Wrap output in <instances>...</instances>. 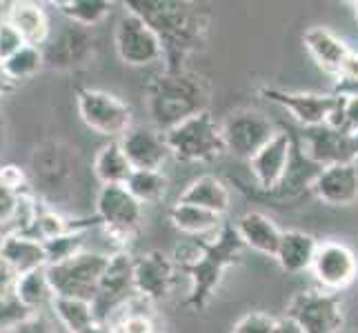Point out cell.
Listing matches in <instances>:
<instances>
[{
  "label": "cell",
  "mask_w": 358,
  "mask_h": 333,
  "mask_svg": "<svg viewBox=\"0 0 358 333\" xmlns=\"http://www.w3.org/2000/svg\"><path fill=\"white\" fill-rule=\"evenodd\" d=\"M76 105L85 125L109 140H120L134 127L129 105L109 91L80 89L76 96Z\"/></svg>",
  "instance_id": "ba28073f"
},
{
  "label": "cell",
  "mask_w": 358,
  "mask_h": 333,
  "mask_svg": "<svg viewBox=\"0 0 358 333\" xmlns=\"http://www.w3.org/2000/svg\"><path fill=\"white\" fill-rule=\"evenodd\" d=\"M285 320L301 333H341L345 325L341 295L323 289L299 291L287 304Z\"/></svg>",
  "instance_id": "52a82bcc"
},
{
  "label": "cell",
  "mask_w": 358,
  "mask_h": 333,
  "mask_svg": "<svg viewBox=\"0 0 358 333\" xmlns=\"http://www.w3.org/2000/svg\"><path fill=\"white\" fill-rule=\"evenodd\" d=\"M45 269L20 276L16 285V298L27 306L31 313H43L45 306H52V300H54V291L47 280Z\"/></svg>",
  "instance_id": "f546056e"
},
{
  "label": "cell",
  "mask_w": 358,
  "mask_h": 333,
  "mask_svg": "<svg viewBox=\"0 0 358 333\" xmlns=\"http://www.w3.org/2000/svg\"><path fill=\"white\" fill-rule=\"evenodd\" d=\"M310 191L327 207H352L358 200L356 163L320 169L310 184Z\"/></svg>",
  "instance_id": "ac0fdd59"
},
{
  "label": "cell",
  "mask_w": 358,
  "mask_h": 333,
  "mask_svg": "<svg viewBox=\"0 0 358 333\" xmlns=\"http://www.w3.org/2000/svg\"><path fill=\"white\" fill-rule=\"evenodd\" d=\"M292 160H294L292 133L285 129H278L274 138L250 160V171L258 184V189L265 193H274L289 174Z\"/></svg>",
  "instance_id": "5bb4252c"
},
{
  "label": "cell",
  "mask_w": 358,
  "mask_h": 333,
  "mask_svg": "<svg viewBox=\"0 0 358 333\" xmlns=\"http://www.w3.org/2000/svg\"><path fill=\"white\" fill-rule=\"evenodd\" d=\"M125 187L141 205H154L165 198L169 182L163 171H134Z\"/></svg>",
  "instance_id": "4dcf8cb0"
},
{
  "label": "cell",
  "mask_w": 358,
  "mask_h": 333,
  "mask_svg": "<svg viewBox=\"0 0 358 333\" xmlns=\"http://www.w3.org/2000/svg\"><path fill=\"white\" fill-rule=\"evenodd\" d=\"M80 333H118L116 331V327H112V325H107V323H96L94 325H90L87 329H83Z\"/></svg>",
  "instance_id": "ab89813d"
},
{
  "label": "cell",
  "mask_w": 358,
  "mask_h": 333,
  "mask_svg": "<svg viewBox=\"0 0 358 333\" xmlns=\"http://www.w3.org/2000/svg\"><path fill=\"white\" fill-rule=\"evenodd\" d=\"M92 34L87 27L67 22L65 31L58 34V38H52L49 45L43 49L45 63H52L58 67H73L85 63L92 56Z\"/></svg>",
  "instance_id": "44dd1931"
},
{
  "label": "cell",
  "mask_w": 358,
  "mask_h": 333,
  "mask_svg": "<svg viewBox=\"0 0 358 333\" xmlns=\"http://www.w3.org/2000/svg\"><path fill=\"white\" fill-rule=\"evenodd\" d=\"M134 171H163L171 158L165 135L154 127H131L118 140Z\"/></svg>",
  "instance_id": "e0dca14e"
},
{
  "label": "cell",
  "mask_w": 358,
  "mask_h": 333,
  "mask_svg": "<svg viewBox=\"0 0 358 333\" xmlns=\"http://www.w3.org/2000/svg\"><path fill=\"white\" fill-rule=\"evenodd\" d=\"M318 244L320 242L307 231H299V229L282 231V238H280L274 260L278 262V267L285 271V274H292V276L305 274V271L312 269Z\"/></svg>",
  "instance_id": "603a6c76"
},
{
  "label": "cell",
  "mask_w": 358,
  "mask_h": 333,
  "mask_svg": "<svg viewBox=\"0 0 358 333\" xmlns=\"http://www.w3.org/2000/svg\"><path fill=\"white\" fill-rule=\"evenodd\" d=\"M49 309L54 311V318L58 320V325L67 329L69 333H80L83 329H87L90 325L96 323L94 302H90V300L54 295Z\"/></svg>",
  "instance_id": "f1b7e54d"
},
{
  "label": "cell",
  "mask_w": 358,
  "mask_h": 333,
  "mask_svg": "<svg viewBox=\"0 0 358 333\" xmlns=\"http://www.w3.org/2000/svg\"><path fill=\"white\" fill-rule=\"evenodd\" d=\"M18 274L11 271L3 260H0V295H16V285H18Z\"/></svg>",
  "instance_id": "f35d334b"
},
{
  "label": "cell",
  "mask_w": 358,
  "mask_h": 333,
  "mask_svg": "<svg viewBox=\"0 0 358 333\" xmlns=\"http://www.w3.org/2000/svg\"><path fill=\"white\" fill-rule=\"evenodd\" d=\"M5 14H7V5L0 3V18H5Z\"/></svg>",
  "instance_id": "7bdbcfd3"
},
{
  "label": "cell",
  "mask_w": 358,
  "mask_h": 333,
  "mask_svg": "<svg viewBox=\"0 0 358 333\" xmlns=\"http://www.w3.org/2000/svg\"><path fill=\"white\" fill-rule=\"evenodd\" d=\"M280 333H301L299 329H296L292 323H289V320H285V325H282V331Z\"/></svg>",
  "instance_id": "b9f144b4"
},
{
  "label": "cell",
  "mask_w": 358,
  "mask_h": 333,
  "mask_svg": "<svg viewBox=\"0 0 358 333\" xmlns=\"http://www.w3.org/2000/svg\"><path fill=\"white\" fill-rule=\"evenodd\" d=\"M199 251L189 258L176 260L178 274L187 276L192 287L185 304L194 311H203L212 300L218 285L223 282L225 271L241 262L245 244L241 242L234 222H225L223 229L214 236L196 240Z\"/></svg>",
  "instance_id": "7a4b0ae2"
},
{
  "label": "cell",
  "mask_w": 358,
  "mask_h": 333,
  "mask_svg": "<svg viewBox=\"0 0 358 333\" xmlns=\"http://www.w3.org/2000/svg\"><path fill=\"white\" fill-rule=\"evenodd\" d=\"M85 238H87V231H85L83 227H76V229L63 233V236H56L52 240L43 242L45 256H47V267L60 265V262L69 260V258L83 253L85 251Z\"/></svg>",
  "instance_id": "d6a6232c"
},
{
  "label": "cell",
  "mask_w": 358,
  "mask_h": 333,
  "mask_svg": "<svg viewBox=\"0 0 358 333\" xmlns=\"http://www.w3.org/2000/svg\"><path fill=\"white\" fill-rule=\"evenodd\" d=\"M125 5L150 22V27L158 34L165 49V69H187L185 60L205 43L209 27L205 11L192 3H176V0H129Z\"/></svg>",
  "instance_id": "6da1fadb"
},
{
  "label": "cell",
  "mask_w": 358,
  "mask_h": 333,
  "mask_svg": "<svg viewBox=\"0 0 358 333\" xmlns=\"http://www.w3.org/2000/svg\"><path fill=\"white\" fill-rule=\"evenodd\" d=\"M96 218L103 225L105 236L114 242V253L125 246L143 222V205L127 191L125 184H105L96 195Z\"/></svg>",
  "instance_id": "5b68a950"
},
{
  "label": "cell",
  "mask_w": 358,
  "mask_h": 333,
  "mask_svg": "<svg viewBox=\"0 0 358 333\" xmlns=\"http://www.w3.org/2000/svg\"><path fill=\"white\" fill-rule=\"evenodd\" d=\"M92 169L96 180L101 182V187H105V184H127L129 176L134 174V169L118 140H109L98 149Z\"/></svg>",
  "instance_id": "4316f807"
},
{
  "label": "cell",
  "mask_w": 358,
  "mask_h": 333,
  "mask_svg": "<svg viewBox=\"0 0 358 333\" xmlns=\"http://www.w3.org/2000/svg\"><path fill=\"white\" fill-rule=\"evenodd\" d=\"M109 325L116 327L118 333H158L154 302L136 293Z\"/></svg>",
  "instance_id": "83f0119b"
},
{
  "label": "cell",
  "mask_w": 358,
  "mask_h": 333,
  "mask_svg": "<svg viewBox=\"0 0 358 333\" xmlns=\"http://www.w3.org/2000/svg\"><path fill=\"white\" fill-rule=\"evenodd\" d=\"M303 43L310 56L314 58V63L318 65V69H323L327 76L336 80L343 76L345 65L354 56L350 45L327 27H310L303 34Z\"/></svg>",
  "instance_id": "d6986e66"
},
{
  "label": "cell",
  "mask_w": 358,
  "mask_h": 333,
  "mask_svg": "<svg viewBox=\"0 0 358 333\" xmlns=\"http://www.w3.org/2000/svg\"><path fill=\"white\" fill-rule=\"evenodd\" d=\"M136 295L134 285V258L127 251L109 256L105 274L94 298V311L98 323H112L114 316Z\"/></svg>",
  "instance_id": "8fae6325"
},
{
  "label": "cell",
  "mask_w": 358,
  "mask_h": 333,
  "mask_svg": "<svg viewBox=\"0 0 358 333\" xmlns=\"http://www.w3.org/2000/svg\"><path fill=\"white\" fill-rule=\"evenodd\" d=\"M310 271L323 291L341 293L358 278V258L345 242L323 240L318 244Z\"/></svg>",
  "instance_id": "7c38bea8"
},
{
  "label": "cell",
  "mask_w": 358,
  "mask_h": 333,
  "mask_svg": "<svg viewBox=\"0 0 358 333\" xmlns=\"http://www.w3.org/2000/svg\"><path fill=\"white\" fill-rule=\"evenodd\" d=\"M261 96H265V101L285 109L305 129L325 127L336 103V94L285 91L276 87H261Z\"/></svg>",
  "instance_id": "9a60e30c"
},
{
  "label": "cell",
  "mask_w": 358,
  "mask_h": 333,
  "mask_svg": "<svg viewBox=\"0 0 358 333\" xmlns=\"http://www.w3.org/2000/svg\"><path fill=\"white\" fill-rule=\"evenodd\" d=\"M45 63V54H43V47H34V45H24L18 54H14L5 63H0L3 67L5 76L16 82V80H24V78H31L36 71H38Z\"/></svg>",
  "instance_id": "836d02e7"
},
{
  "label": "cell",
  "mask_w": 358,
  "mask_h": 333,
  "mask_svg": "<svg viewBox=\"0 0 358 333\" xmlns=\"http://www.w3.org/2000/svg\"><path fill=\"white\" fill-rule=\"evenodd\" d=\"M169 220L180 233L194 238H207L214 236L223 229V216H218L214 212H207L203 207L187 205V202H176L169 212Z\"/></svg>",
  "instance_id": "484cf974"
},
{
  "label": "cell",
  "mask_w": 358,
  "mask_h": 333,
  "mask_svg": "<svg viewBox=\"0 0 358 333\" xmlns=\"http://www.w3.org/2000/svg\"><path fill=\"white\" fill-rule=\"evenodd\" d=\"M285 318H276L265 311H250L236 320L231 333H280Z\"/></svg>",
  "instance_id": "e575fe53"
},
{
  "label": "cell",
  "mask_w": 358,
  "mask_h": 333,
  "mask_svg": "<svg viewBox=\"0 0 358 333\" xmlns=\"http://www.w3.org/2000/svg\"><path fill=\"white\" fill-rule=\"evenodd\" d=\"M34 316L16 295H0V333H9L22 320Z\"/></svg>",
  "instance_id": "d590c367"
},
{
  "label": "cell",
  "mask_w": 358,
  "mask_h": 333,
  "mask_svg": "<svg viewBox=\"0 0 358 333\" xmlns=\"http://www.w3.org/2000/svg\"><path fill=\"white\" fill-rule=\"evenodd\" d=\"M0 260L18 276H27L31 271L47 267L45 246L41 240H36L24 233H11L0 240Z\"/></svg>",
  "instance_id": "7402d4cb"
},
{
  "label": "cell",
  "mask_w": 358,
  "mask_h": 333,
  "mask_svg": "<svg viewBox=\"0 0 358 333\" xmlns=\"http://www.w3.org/2000/svg\"><path fill=\"white\" fill-rule=\"evenodd\" d=\"M299 151L310 160L312 165L325 169L331 165H350L356 163V147L354 138L343 131H336L331 127H314L303 129L301 140L296 142Z\"/></svg>",
  "instance_id": "4fadbf2b"
},
{
  "label": "cell",
  "mask_w": 358,
  "mask_h": 333,
  "mask_svg": "<svg viewBox=\"0 0 358 333\" xmlns=\"http://www.w3.org/2000/svg\"><path fill=\"white\" fill-rule=\"evenodd\" d=\"M178 265L163 251H147L134 260V285L136 293L150 302L165 300L174 289Z\"/></svg>",
  "instance_id": "2e32d148"
},
{
  "label": "cell",
  "mask_w": 358,
  "mask_h": 333,
  "mask_svg": "<svg viewBox=\"0 0 358 333\" xmlns=\"http://www.w3.org/2000/svg\"><path fill=\"white\" fill-rule=\"evenodd\" d=\"M9 333H56L52 320L45 313H34L27 320H22L18 327H14Z\"/></svg>",
  "instance_id": "74e56055"
},
{
  "label": "cell",
  "mask_w": 358,
  "mask_h": 333,
  "mask_svg": "<svg viewBox=\"0 0 358 333\" xmlns=\"http://www.w3.org/2000/svg\"><path fill=\"white\" fill-rule=\"evenodd\" d=\"M24 45L27 43L22 40V36L3 18V22H0V63H5L14 54H18Z\"/></svg>",
  "instance_id": "8d00e7d4"
},
{
  "label": "cell",
  "mask_w": 358,
  "mask_h": 333,
  "mask_svg": "<svg viewBox=\"0 0 358 333\" xmlns=\"http://www.w3.org/2000/svg\"><path fill=\"white\" fill-rule=\"evenodd\" d=\"M107 262H109V253L83 251L65 262L47 267L45 271L54 295L94 302Z\"/></svg>",
  "instance_id": "8992f818"
},
{
  "label": "cell",
  "mask_w": 358,
  "mask_h": 333,
  "mask_svg": "<svg viewBox=\"0 0 358 333\" xmlns=\"http://www.w3.org/2000/svg\"><path fill=\"white\" fill-rule=\"evenodd\" d=\"M11 89V80L5 76V71H3V67H0V96L3 94H7Z\"/></svg>",
  "instance_id": "60d3db41"
},
{
  "label": "cell",
  "mask_w": 358,
  "mask_h": 333,
  "mask_svg": "<svg viewBox=\"0 0 358 333\" xmlns=\"http://www.w3.org/2000/svg\"><path fill=\"white\" fill-rule=\"evenodd\" d=\"M178 202H187L203 207L207 212H214L218 216H225L231 207V193L227 184L216 176H199L192 180L185 191L180 193Z\"/></svg>",
  "instance_id": "d4e9b609"
},
{
  "label": "cell",
  "mask_w": 358,
  "mask_h": 333,
  "mask_svg": "<svg viewBox=\"0 0 358 333\" xmlns=\"http://www.w3.org/2000/svg\"><path fill=\"white\" fill-rule=\"evenodd\" d=\"M145 101L154 129L165 133L182 120L209 111V87L203 76L189 69H165L147 84Z\"/></svg>",
  "instance_id": "3957f363"
},
{
  "label": "cell",
  "mask_w": 358,
  "mask_h": 333,
  "mask_svg": "<svg viewBox=\"0 0 358 333\" xmlns=\"http://www.w3.org/2000/svg\"><path fill=\"white\" fill-rule=\"evenodd\" d=\"M0 147H3V127H0Z\"/></svg>",
  "instance_id": "f6af8a7d"
},
{
  "label": "cell",
  "mask_w": 358,
  "mask_h": 333,
  "mask_svg": "<svg viewBox=\"0 0 358 333\" xmlns=\"http://www.w3.org/2000/svg\"><path fill=\"white\" fill-rule=\"evenodd\" d=\"M58 7L69 22L87 29L103 22L112 11V3L107 0H69V3H58Z\"/></svg>",
  "instance_id": "1f68e13d"
},
{
  "label": "cell",
  "mask_w": 358,
  "mask_h": 333,
  "mask_svg": "<svg viewBox=\"0 0 358 333\" xmlns=\"http://www.w3.org/2000/svg\"><path fill=\"white\" fill-rule=\"evenodd\" d=\"M276 125L265 114L254 109H236L220 122V133L227 154L250 160L276 135Z\"/></svg>",
  "instance_id": "9c48e42d"
},
{
  "label": "cell",
  "mask_w": 358,
  "mask_h": 333,
  "mask_svg": "<svg viewBox=\"0 0 358 333\" xmlns=\"http://www.w3.org/2000/svg\"><path fill=\"white\" fill-rule=\"evenodd\" d=\"M114 45L118 58L129 67H147L165 58V49L158 34L150 27V22L131 9H127L116 22Z\"/></svg>",
  "instance_id": "30bf717a"
},
{
  "label": "cell",
  "mask_w": 358,
  "mask_h": 333,
  "mask_svg": "<svg viewBox=\"0 0 358 333\" xmlns=\"http://www.w3.org/2000/svg\"><path fill=\"white\" fill-rule=\"evenodd\" d=\"M5 20L14 27L27 45L41 47L49 40V18L38 3H11L7 5Z\"/></svg>",
  "instance_id": "cb8c5ba5"
},
{
  "label": "cell",
  "mask_w": 358,
  "mask_h": 333,
  "mask_svg": "<svg viewBox=\"0 0 358 333\" xmlns=\"http://www.w3.org/2000/svg\"><path fill=\"white\" fill-rule=\"evenodd\" d=\"M234 229H236L241 242L245 244V249H252V251L267 256V258H276L282 231L276 227V222L269 216H265L261 212H247L236 218Z\"/></svg>",
  "instance_id": "ffe728a7"
},
{
  "label": "cell",
  "mask_w": 358,
  "mask_h": 333,
  "mask_svg": "<svg viewBox=\"0 0 358 333\" xmlns=\"http://www.w3.org/2000/svg\"><path fill=\"white\" fill-rule=\"evenodd\" d=\"M163 135L171 158L180 160V163H214L227 154L220 122L209 111L182 120L180 125L165 131Z\"/></svg>",
  "instance_id": "277c9868"
},
{
  "label": "cell",
  "mask_w": 358,
  "mask_h": 333,
  "mask_svg": "<svg viewBox=\"0 0 358 333\" xmlns=\"http://www.w3.org/2000/svg\"><path fill=\"white\" fill-rule=\"evenodd\" d=\"M352 7H354V11H356V20H358V3H352Z\"/></svg>",
  "instance_id": "ee69618b"
},
{
  "label": "cell",
  "mask_w": 358,
  "mask_h": 333,
  "mask_svg": "<svg viewBox=\"0 0 358 333\" xmlns=\"http://www.w3.org/2000/svg\"><path fill=\"white\" fill-rule=\"evenodd\" d=\"M348 333H358V329H352V331H348Z\"/></svg>",
  "instance_id": "bcb514c9"
},
{
  "label": "cell",
  "mask_w": 358,
  "mask_h": 333,
  "mask_svg": "<svg viewBox=\"0 0 358 333\" xmlns=\"http://www.w3.org/2000/svg\"><path fill=\"white\" fill-rule=\"evenodd\" d=\"M0 22H3V18H0Z\"/></svg>",
  "instance_id": "7dc6e473"
}]
</instances>
